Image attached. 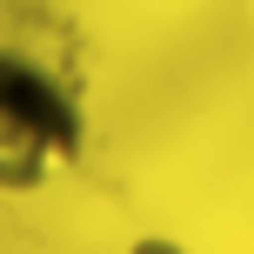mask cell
Masks as SVG:
<instances>
[{
    "instance_id": "6da1fadb",
    "label": "cell",
    "mask_w": 254,
    "mask_h": 254,
    "mask_svg": "<svg viewBox=\"0 0 254 254\" xmlns=\"http://www.w3.org/2000/svg\"><path fill=\"white\" fill-rule=\"evenodd\" d=\"M87 147L74 94L40 61L0 47V194H40Z\"/></svg>"
},
{
    "instance_id": "7a4b0ae2",
    "label": "cell",
    "mask_w": 254,
    "mask_h": 254,
    "mask_svg": "<svg viewBox=\"0 0 254 254\" xmlns=\"http://www.w3.org/2000/svg\"><path fill=\"white\" fill-rule=\"evenodd\" d=\"M127 254H188V248H174V241H134Z\"/></svg>"
}]
</instances>
